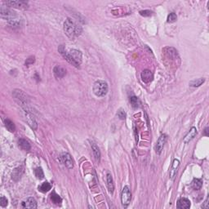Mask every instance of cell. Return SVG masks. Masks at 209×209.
<instances>
[{"mask_svg": "<svg viewBox=\"0 0 209 209\" xmlns=\"http://www.w3.org/2000/svg\"><path fill=\"white\" fill-rule=\"evenodd\" d=\"M58 51L69 64H71L76 68H79L82 59V52L76 49H70L69 51H66L63 45H60L58 47Z\"/></svg>", "mask_w": 209, "mask_h": 209, "instance_id": "cell-1", "label": "cell"}, {"mask_svg": "<svg viewBox=\"0 0 209 209\" xmlns=\"http://www.w3.org/2000/svg\"><path fill=\"white\" fill-rule=\"evenodd\" d=\"M63 29L67 37L70 38L71 40H74L78 36H80L82 32V27L74 22L70 18H67L66 20H64Z\"/></svg>", "mask_w": 209, "mask_h": 209, "instance_id": "cell-2", "label": "cell"}, {"mask_svg": "<svg viewBox=\"0 0 209 209\" xmlns=\"http://www.w3.org/2000/svg\"><path fill=\"white\" fill-rule=\"evenodd\" d=\"M0 14L2 19L7 20L11 26L19 27L21 24V18L18 16L16 11H14L9 7L2 6L0 8Z\"/></svg>", "mask_w": 209, "mask_h": 209, "instance_id": "cell-3", "label": "cell"}, {"mask_svg": "<svg viewBox=\"0 0 209 209\" xmlns=\"http://www.w3.org/2000/svg\"><path fill=\"white\" fill-rule=\"evenodd\" d=\"M92 91L96 96H99V97L104 96L108 92V83L103 80L96 81L94 82Z\"/></svg>", "mask_w": 209, "mask_h": 209, "instance_id": "cell-4", "label": "cell"}, {"mask_svg": "<svg viewBox=\"0 0 209 209\" xmlns=\"http://www.w3.org/2000/svg\"><path fill=\"white\" fill-rule=\"evenodd\" d=\"M12 95L16 98V100L19 101L23 109H28V98L21 90H18V89L14 90Z\"/></svg>", "mask_w": 209, "mask_h": 209, "instance_id": "cell-5", "label": "cell"}, {"mask_svg": "<svg viewBox=\"0 0 209 209\" xmlns=\"http://www.w3.org/2000/svg\"><path fill=\"white\" fill-rule=\"evenodd\" d=\"M131 193L130 188L127 185L124 186L122 190V193H121V202H122V206L124 207H128V205L131 202Z\"/></svg>", "mask_w": 209, "mask_h": 209, "instance_id": "cell-6", "label": "cell"}, {"mask_svg": "<svg viewBox=\"0 0 209 209\" xmlns=\"http://www.w3.org/2000/svg\"><path fill=\"white\" fill-rule=\"evenodd\" d=\"M4 3L8 7H16L19 9H28L29 8V3L26 1L22 0H11V1H4Z\"/></svg>", "mask_w": 209, "mask_h": 209, "instance_id": "cell-7", "label": "cell"}, {"mask_svg": "<svg viewBox=\"0 0 209 209\" xmlns=\"http://www.w3.org/2000/svg\"><path fill=\"white\" fill-rule=\"evenodd\" d=\"M59 158H60V162H62L68 169H72L73 167V158L69 153H66V152L61 153Z\"/></svg>", "mask_w": 209, "mask_h": 209, "instance_id": "cell-8", "label": "cell"}, {"mask_svg": "<svg viewBox=\"0 0 209 209\" xmlns=\"http://www.w3.org/2000/svg\"><path fill=\"white\" fill-rule=\"evenodd\" d=\"M24 111L25 113V119H26L28 124L29 125V127L33 130H36L38 127V123H37V121H36L34 116L33 115V113L29 111V109H24Z\"/></svg>", "mask_w": 209, "mask_h": 209, "instance_id": "cell-9", "label": "cell"}, {"mask_svg": "<svg viewBox=\"0 0 209 209\" xmlns=\"http://www.w3.org/2000/svg\"><path fill=\"white\" fill-rule=\"evenodd\" d=\"M167 136L166 134H162L159 137H158L157 142H156L155 145V151L158 154H160L161 152H162L163 147H164L165 143L167 142Z\"/></svg>", "mask_w": 209, "mask_h": 209, "instance_id": "cell-10", "label": "cell"}, {"mask_svg": "<svg viewBox=\"0 0 209 209\" xmlns=\"http://www.w3.org/2000/svg\"><path fill=\"white\" fill-rule=\"evenodd\" d=\"M21 206L24 208H37V202H36V200L33 198L29 197V198H25L24 200H23L21 202Z\"/></svg>", "mask_w": 209, "mask_h": 209, "instance_id": "cell-11", "label": "cell"}, {"mask_svg": "<svg viewBox=\"0 0 209 209\" xmlns=\"http://www.w3.org/2000/svg\"><path fill=\"white\" fill-rule=\"evenodd\" d=\"M179 165H180V161L178 160V159H174L171 169H170V172H169V177H170L171 180H173L175 176H176V171H177V168L179 167Z\"/></svg>", "mask_w": 209, "mask_h": 209, "instance_id": "cell-12", "label": "cell"}, {"mask_svg": "<svg viewBox=\"0 0 209 209\" xmlns=\"http://www.w3.org/2000/svg\"><path fill=\"white\" fill-rule=\"evenodd\" d=\"M176 207L179 209H188L190 207V201L186 198H181L176 202Z\"/></svg>", "mask_w": 209, "mask_h": 209, "instance_id": "cell-13", "label": "cell"}, {"mask_svg": "<svg viewBox=\"0 0 209 209\" xmlns=\"http://www.w3.org/2000/svg\"><path fill=\"white\" fill-rule=\"evenodd\" d=\"M140 77H141V79H142L143 82H150L152 80H153V75L152 72L149 69H145V70H143L141 74H140Z\"/></svg>", "mask_w": 209, "mask_h": 209, "instance_id": "cell-14", "label": "cell"}, {"mask_svg": "<svg viewBox=\"0 0 209 209\" xmlns=\"http://www.w3.org/2000/svg\"><path fill=\"white\" fill-rule=\"evenodd\" d=\"M53 73L56 78H62L66 74V70L63 67L60 66V65H56V66L54 67Z\"/></svg>", "mask_w": 209, "mask_h": 209, "instance_id": "cell-15", "label": "cell"}, {"mask_svg": "<svg viewBox=\"0 0 209 209\" xmlns=\"http://www.w3.org/2000/svg\"><path fill=\"white\" fill-rule=\"evenodd\" d=\"M106 185L109 193L112 194L113 193V190H114V185H113V177H112V175L110 173H109V172L106 174Z\"/></svg>", "mask_w": 209, "mask_h": 209, "instance_id": "cell-16", "label": "cell"}, {"mask_svg": "<svg viewBox=\"0 0 209 209\" xmlns=\"http://www.w3.org/2000/svg\"><path fill=\"white\" fill-rule=\"evenodd\" d=\"M196 134H197V129H196L194 127H191V129L189 130V132L187 133V135L185 136V138H184V142H185V144H187V143H189V141H191L193 138L195 137Z\"/></svg>", "mask_w": 209, "mask_h": 209, "instance_id": "cell-17", "label": "cell"}, {"mask_svg": "<svg viewBox=\"0 0 209 209\" xmlns=\"http://www.w3.org/2000/svg\"><path fill=\"white\" fill-rule=\"evenodd\" d=\"M23 172H24V170H23L22 167H16L13 170V172H12V179L14 180H18L20 178V176H22Z\"/></svg>", "mask_w": 209, "mask_h": 209, "instance_id": "cell-18", "label": "cell"}, {"mask_svg": "<svg viewBox=\"0 0 209 209\" xmlns=\"http://www.w3.org/2000/svg\"><path fill=\"white\" fill-rule=\"evenodd\" d=\"M91 149H92V151H93V154L95 156V158H96V161L100 160V149L98 148V146L96 145V143L91 142Z\"/></svg>", "mask_w": 209, "mask_h": 209, "instance_id": "cell-19", "label": "cell"}, {"mask_svg": "<svg viewBox=\"0 0 209 209\" xmlns=\"http://www.w3.org/2000/svg\"><path fill=\"white\" fill-rule=\"evenodd\" d=\"M50 198H51V202H53L54 204L60 205L61 204V202H62V199H61V198L60 197V195L57 194V193H56L55 191H53L51 193Z\"/></svg>", "mask_w": 209, "mask_h": 209, "instance_id": "cell-20", "label": "cell"}, {"mask_svg": "<svg viewBox=\"0 0 209 209\" xmlns=\"http://www.w3.org/2000/svg\"><path fill=\"white\" fill-rule=\"evenodd\" d=\"M18 144H19V146H20L21 149H24V150H26V151L29 150L30 148H31L29 141L26 140H24V139H20V140H18Z\"/></svg>", "mask_w": 209, "mask_h": 209, "instance_id": "cell-21", "label": "cell"}, {"mask_svg": "<svg viewBox=\"0 0 209 209\" xmlns=\"http://www.w3.org/2000/svg\"><path fill=\"white\" fill-rule=\"evenodd\" d=\"M4 125L5 127H6L10 132H14L15 130H16V126L14 124V122L11 120H10V119H8V118H6L4 120Z\"/></svg>", "mask_w": 209, "mask_h": 209, "instance_id": "cell-22", "label": "cell"}, {"mask_svg": "<svg viewBox=\"0 0 209 209\" xmlns=\"http://www.w3.org/2000/svg\"><path fill=\"white\" fill-rule=\"evenodd\" d=\"M129 100H130V103H131V106L133 107V108H139V107H140L141 102H140V99L138 97H136V96H130Z\"/></svg>", "mask_w": 209, "mask_h": 209, "instance_id": "cell-23", "label": "cell"}, {"mask_svg": "<svg viewBox=\"0 0 209 209\" xmlns=\"http://www.w3.org/2000/svg\"><path fill=\"white\" fill-rule=\"evenodd\" d=\"M202 180L201 179H198V178H195L193 179V181L191 183V186L193 189L195 190H198L202 188Z\"/></svg>", "mask_w": 209, "mask_h": 209, "instance_id": "cell-24", "label": "cell"}, {"mask_svg": "<svg viewBox=\"0 0 209 209\" xmlns=\"http://www.w3.org/2000/svg\"><path fill=\"white\" fill-rule=\"evenodd\" d=\"M51 189V185L49 182H47V181L43 182L40 186H38V190L42 192V193H46V192L49 191Z\"/></svg>", "mask_w": 209, "mask_h": 209, "instance_id": "cell-25", "label": "cell"}, {"mask_svg": "<svg viewBox=\"0 0 209 209\" xmlns=\"http://www.w3.org/2000/svg\"><path fill=\"white\" fill-rule=\"evenodd\" d=\"M205 82V78H196L194 80H192L189 82V86H191V87H199L201 85Z\"/></svg>", "mask_w": 209, "mask_h": 209, "instance_id": "cell-26", "label": "cell"}, {"mask_svg": "<svg viewBox=\"0 0 209 209\" xmlns=\"http://www.w3.org/2000/svg\"><path fill=\"white\" fill-rule=\"evenodd\" d=\"M34 174H35V176H37L38 179L39 180H42L44 178V173H43V171H42V169L41 167H37L34 170Z\"/></svg>", "mask_w": 209, "mask_h": 209, "instance_id": "cell-27", "label": "cell"}, {"mask_svg": "<svg viewBox=\"0 0 209 209\" xmlns=\"http://www.w3.org/2000/svg\"><path fill=\"white\" fill-rule=\"evenodd\" d=\"M176 20H177V16L174 12H171L167 16V22L168 23H173L176 21Z\"/></svg>", "mask_w": 209, "mask_h": 209, "instance_id": "cell-28", "label": "cell"}, {"mask_svg": "<svg viewBox=\"0 0 209 209\" xmlns=\"http://www.w3.org/2000/svg\"><path fill=\"white\" fill-rule=\"evenodd\" d=\"M117 114H118V117L120 118V119H125V118H126V116H127L126 112H125V110L123 109H118Z\"/></svg>", "mask_w": 209, "mask_h": 209, "instance_id": "cell-29", "label": "cell"}, {"mask_svg": "<svg viewBox=\"0 0 209 209\" xmlns=\"http://www.w3.org/2000/svg\"><path fill=\"white\" fill-rule=\"evenodd\" d=\"M0 205L2 207H5L7 205V199L5 198L4 196H2L0 198Z\"/></svg>", "mask_w": 209, "mask_h": 209, "instance_id": "cell-30", "label": "cell"}, {"mask_svg": "<svg viewBox=\"0 0 209 209\" xmlns=\"http://www.w3.org/2000/svg\"><path fill=\"white\" fill-rule=\"evenodd\" d=\"M152 13H153V12H152L151 11H149V10H144V11H140V14L142 16H151Z\"/></svg>", "mask_w": 209, "mask_h": 209, "instance_id": "cell-31", "label": "cell"}, {"mask_svg": "<svg viewBox=\"0 0 209 209\" xmlns=\"http://www.w3.org/2000/svg\"><path fill=\"white\" fill-rule=\"evenodd\" d=\"M35 61V57L34 56H30V57H29L28 59L26 60V61H25V65H29V64H33V62Z\"/></svg>", "mask_w": 209, "mask_h": 209, "instance_id": "cell-32", "label": "cell"}, {"mask_svg": "<svg viewBox=\"0 0 209 209\" xmlns=\"http://www.w3.org/2000/svg\"><path fill=\"white\" fill-rule=\"evenodd\" d=\"M208 197H207V199H206V200H205V202H204V203H203V204L202 205V208H206V209H207L209 207V206H208Z\"/></svg>", "mask_w": 209, "mask_h": 209, "instance_id": "cell-33", "label": "cell"}, {"mask_svg": "<svg viewBox=\"0 0 209 209\" xmlns=\"http://www.w3.org/2000/svg\"><path fill=\"white\" fill-rule=\"evenodd\" d=\"M207 132H208V127H206V128H205V130H204V135L206 136H208V133H207Z\"/></svg>", "mask_w": 209, "mask_h": 209, "instance_id": "cell-34", "label": "cell"}]
</instances>
